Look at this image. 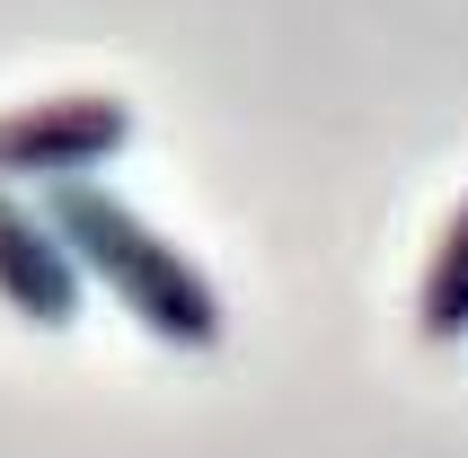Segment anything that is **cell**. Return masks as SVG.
<instances>
[{"instance_id":"277c9868","label":"cell","mask_w":468,"mask_h":458,"mask_svg":"<svg viewBox=\"0 0 468 458\" xmlns=\"http://www.w3.org/2000/svg\"><path fill=\"white\" fill-rule=\"evenodd\" d=\"M416 335L424 344H460L468 335V194L451 203L442 238L424 255V282H416Z\"/></svg>"},{"instance_id":"3957f363","label":"cell","mask_w":468,"mask_h":458,"mask_svg":"<svg viewBox=\"0 0 468 458\" xmlns=\"http://www.w3.org/2000/svg\"><path fill=\"white\" fill-rule=\"evenodd\" d=\"M89 274H80L71 238L53 229L45 203H27L18 185H0V308H18L27 327H80Z\"/></svg>"},{"instance_id":"6da1fadb","label":"cell","mask_w":468,"mask_h":458,"mask_svg":"<svg viewBox=\"0 0 468 458\" xmlns=\"http://www.w3.org/2000/svg\"><path fill=\"white\" fill-rule=\"evenodd\" d=\"M45 212H53V229L71 238L80 274L98 282L106 300H124V317L142 335H159L168 353H221V344H230L221 282H212L177 238H159L115 185H62V194H45Z\"/></svg>"},{"instance_id":"7a4b0ae2","label":"cell","mask_w":468,"mask_h":458,"mask_svg":"<svg viewBox=\"0 0 468 458\" xmlns=\"http://www.w3.org/2000/svg\"><path fill=\"white\" fill-rule=\"evenodd\" d=\"M133 98L115 88H53V98H18L0 106V185H98V168L133 151Z\"/></svg>"}]
</instances>
